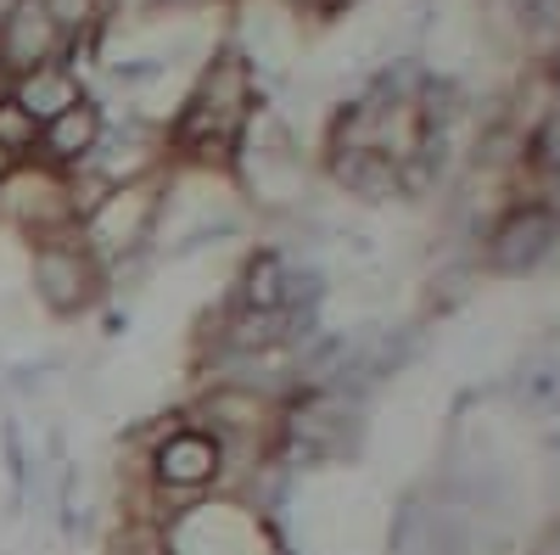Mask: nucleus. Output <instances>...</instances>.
I'll list each match as a JSON object with an SVG mask.
<instances>
[{
    "instance_id": "nucleus-1",
    "label": "nucleus",
    "mask_w": 560,
    "mask_h": 555,
    "mask_svg": "<svg viewBox=\"0 0 560 555\" xmlns=\"http://www.w3.org/2000/svg\"><path fill=\"white\" fill-rule=\"evenodd\" d=\"M28 298L51 320H84L107 298V269L79 242V230L28 242Z\"/></svg>"
},
{
    "instance_id": "nucleus-2",
    "label": "nucleus",
    "mask_w": 560,
    "mask_h": 555,
    "mask_svg": "<svg viewBox=\"0 0 560 555\" xmlns=\"http://www.w3.org/2000/svg\"><path fill=\"white\" fill-rule=\"evenodd\" d=\"M158 213H163V174L135 180V185H113V192L90 208V219L79 224V242L107 264L135 258L158 242Z\"/></svg>"
},
{
    "instance_id": "nucleus-3",
    "label": "nucleus",
    "mask_w": 560,
    "mask_h": 555,
    "mask_svg": "<svg viewBox=\"0 0 560 555\" xmlns=\"http://www.w3.org/2000/svg\"><path fill=\"white\" fill-rule=\"evenodd\" d=\"M219 472H224V443L197 421H174V427L152 432V443H147V483L158 499L202 494L219 483Z\"/></svg>"
},
{
    "instance_id": "nucleus-4",
    "label": "nucleus",
    "mask_w": 560,
    "mask_h": 555,
    "mask_svg": "<svg viewBox=\"0 0 560 555\" xmlns=\"http://www.w3.org/2000/svg\"><path fill=\"white\" fill-rule=\"evenodd\" d=\"M68 57V34L57 28V18L39 7V0H23V7L0 23V84H12L45 62Z\"/></svg>"
},
{
    "instance_id": "nucleus-5",
    "label": "nucleus",
    "mask_w": 560,
    "mask_h": 555,
    "mask_svg": "<svg viewBox=\"0 0 560 555\" xmlns=\"http://www.w3.org/2000/svg\"><path fill=\"white\" fill-rule=\"evenodd\" d=\"M102 135H107V107L96 96H84L68 113H57L51 124H39L34 163L39 169H57V174H73V169L90 163V152L102 147Z\"/></svg>"
},
{
    "instance_id": "nucleus-6",
    "label": "nucleus",
    "mask_w": 560,
    "mask_h": 555,
    "mask_svg": "<svg viewBox=\"0 0 560 555\" xmlns=\"http://www.w3.org/2000/svg\"><path fill=\"white\" fill-rule=\"evenodd\" d=\"M555 242V213L549 208H516L499 230H493V242H488V264L504 269V275H527Z\"/></svg>"
},
{
    "instance_id": "nucleus-7",
    "label": "nucleus",
    "mask_w": 560,
    "mask_h": 555,
    "mask_svg": "<svg viewBox=\"0 0 560 555\" xmlns=\"http://www.w3.org/2000/svg\"><path fill=\"white\" fill-rule=\"evenodd\" d=\"M7 90H12L18 107L34 113V124H51L57 113H68L73 102H84V79H79V68H68V62H45V68L12 79Z\"/></svg>"
},
{
    "instance_id": "nucleus-8",
    "label": "nucleus",
    "mask_w": 560,
    "mask_h": 555,
    "mask_svg": "<svg viewBox=\"0 0 560 555\" xmlns=\"http://www.w3.org/2000/svg\"><path fill=\"white\" fill-rule=\"evenodd\" d=\"M287 303V269H280L275 253H258L242 275V309H258V314H280Z\"/></svg>"
},
{
    "instance_id": "nucleus-9",
    "label": "nucleus",
    "mask_w": 560,
    "mask_h": 555,
    "mask_svg": "<svg viewBox=\"0 0 560 555\" xmlns=\"http://www.w3.org/2000/svg\"><path fill=\"white\" fill-rule=\"evenodd\" d=\"M0 147L18 163H34V147H39V124H34L28 107L12 102V90H0Z\"/></svg>"
},
{
    "instance_id": "nucleus-10",
    "label": "nucleus",
    "mask_w": 560,
    "mask_h": 555,
    "mask_svg": "<svg viewBox=\"0 0 560 555\" xmlns=\"http://www.w3.org/2000/svg\"><path fill=\"white\" fill-rule=\"evenodd\" d=\"M18 169H23V163H18V158H12V152H7V147H0V185H7V180H12V174H18Z\"/></svg>"
},
{
    "instance_id": "nucleus-11",
    "label": "nucleus",
    "mask_w": 560,
    "mask_h": 555,
    "mask_svg": "<svg viewBox=\"0 0 560 555\" xmlns=\"http://www.w3.org/2000/svg\"><path fill=\"white\" fill-rule=\"evenodd\" d=\"M18 7H23V0H0V23H7V18H12Z\"/></svg>"
},
{
    "instance_id": "nucleus-12",
    "label": "nucleus",
    "mask_w": 560,
    "mask_h": 555,
    "mask_svg": "<svg viewBox=\"0 0 560 555\" xmlns=\"http://www.w3.org/2000/svg\"><path fill=\"white\" fill-rule=\"evenodd\" d=\"M168 7H191V0H168Z\"/></svg>"
}]
</instances>
